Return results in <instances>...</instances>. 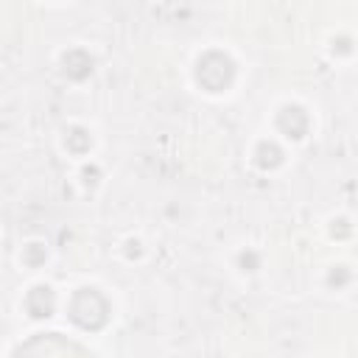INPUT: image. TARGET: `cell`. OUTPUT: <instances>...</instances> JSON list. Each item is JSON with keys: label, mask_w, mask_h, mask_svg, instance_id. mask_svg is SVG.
Instances as JSON below:
<instances>
[{"label": "cell", "mask_w": 358, "mask_h": 358, "mask_svg": "<svg viewBox=\"0 0 358 358\" xmlns=\"http://www.w3.org/2000/svg\"><path fill=\"white\" fill-rule=\"evenodd\" d=\"M229 78H232V62H229L227 56H221V53H207V56L199 62V81H201L207 90L218 92V90H224V87L229 84Z\"/></svg>", "instance_id": "7a4b0ae2"}, {"label": "cell", "mask_w": 358, "mask_h": 358, "mask_svg": "<svg viewBox=\"0 0 358 358\" xmlns=\"http://www.w3.org/2000/svg\"><path fill=\"white\" fill-rule=\"evenodd\" d=\"M70 316L84 330H98L106 322V299L95 288H84L70 302Z\"/></svg>", "instance_id": "6da1fadb"}, {"label": "cell", "mask_w": 358, "mask_h": 358, "mask_svg": "<svg viewBox=\"0 0 358 358\" xmlns=\"http://www.w3.org/2000/svg\"><path fill=\"white\" fill-rule=\"evenodd\" d=\"M280 126L291 134V137H302L305 134V126H308V120H305V115H302V109H296V106H288V109H282V115H280Z\"/></svg>", "instance_id": "277c9868"}, {"label": "cell", "mask_w": 358, "mask_h": 358, "mask_svg": "<svg viewBox=\"0 0 358 358\" xmlns=\"http://www.w3.org/2000/svg\"><path fill=\"white\" fill-rule=\"evenodd\" d=\"M257 162H260L263 168H274V165L280 162V148L271 145V143H268V145L263 143V145H260V159H257Z\"/></svg>", "instance_id": "5b68a950"}, {"label": "cell", "mask_w": 358, "mask_h": 358, "mask_svg": "<svg viewBox=\"0 0 358 358\" xmlns=\"http://www.w3.org/2000/svg\"><path fill=\"white\" fill-rule=\"evenodd\" d=\"M25 305H28V313L36 316V319L50 316V310H53V294H50V288H42V285L34 288V291L28 294Z\"/></svg>", "instance_id": "3957f363"}]
</instances>
